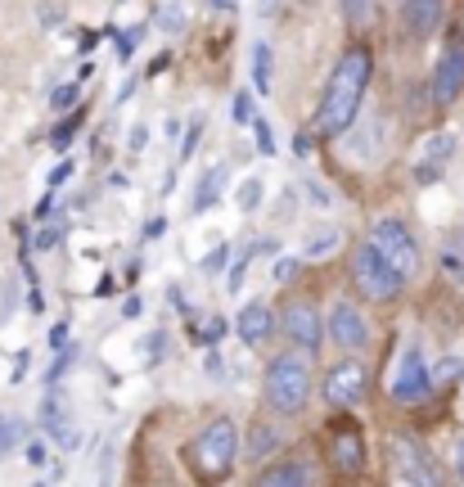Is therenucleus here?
I'll use <instances>...</instances> for the list:
<instances>
[{"label": "nucleus", "mask_w": 464, "mask_h": 487, "mask_svg": "<svg viewBox=\"0 0 464 487\" xmlns=\"http://www.w3.org/2000/svg\"><path fill=\"white\" fill-rule=\"evenodd\" d=\"M370 77H374V55H370L365 45H348L343 59L334 64V73H330V82H325V95H321V109H316V131H321V135H343V131H351Z\"/></svg>", "instance_id": "obj_1"}, {"label": "nucleus", "mask_w": 464, "mask_h": 487, "mask_svg": "<svg viewBox=\"0 0 464 487\" xmlns=\"http://www.w3.org/2000/svg\"><path fill=\"white\" fill-rule=\"evenodd\" d=\"M234 456H239V429H234L231 415L208 420V424L199 429V438L190 442V452H185V461L194 465V474H199L208 487L222 483V479L231 474Z\"/></svg>", "instance_id": "obj_2"}, {"label": "nucleus", "mask_w": 464, "mask_h": 487, "mask_svg": "<svg viewBox=\"0 0 464 487\" xmlns=\"http://www.w3.org/2000/svg\"><path fill=\"white\" fill-rule=\"evenodd\" d=\"M311 357H302V353H280V357H271L266 365V402H271V411L275 415H298L302 406H307V397H311Z\"/></svg>", "instance_id": "obj_3"}, {"label": "nucleus", "mask_w": 464, "mask_h": 487, "mask_svg": "<svg viewBox=\"0 0 464 487\" xmlns=\"http://www.w3.org/2000/svg\"><path fill=\"white\" fill-rule=\"evenodd\" d=\"M388 479H392V487H447L429 447L410 433L388 438Z\"/></svg>", "instance_id": "obj_4"}, {"label": "nucleus", "mask_w": 464, "mask_h": 487, "mask_svg": "<svg viewBox=\"0 0 464 487\" xmlns=\"http://www.w3.org/2000/svg\"><path fill=\"white\" fill-rule=\"evenodd\" d=\"M351 284L370 298V303H392L397 293H401V275L388 266V257L374 248V244L365 240L356 253H351Z\"/></svg>", "instance_id": "obj_5"}, {"label": "nucleus", "mask_w": 464, "mask_h": 487, "mask_svg": "<svg viewBox=\"0 0 464 487\" xmlns=\"http://www.w3.org/2000/svg\"><path fill=\"white\" fill-rule=\"evenodd\" d=\"M370 244L388 257V266L401 275V280H415L420 275V244L415 235L397 222V217H383V222H374V231H370Z\"/></svg>", "instance_id": "obj_6"}, {"label": "nucleus", "mask_w": 464, "mask_h": 487, "mask_svg": "<svg viewBox=\"0 0 464 487\" xmlns=\"http://www.w3.org/2000/svg\"><path fill=\"white\" fill-rule=\"evenodd\" d=\"M388 393H392V402H401V406H415V402H424V397L433 393V374H429V365H424L420 343H406V348H401Z\"/></svg>", "instance_id": "obj_7"}, {"label": "nucleus", "mask_w": 464, "mask_h": 487, "mask_svg": "<svg viewBox=\"0 0 464 487\" xmlns=\"http://www.w3.org/2000/svg\"><path fill=\"white\" fill-rule=\"evenodd\" d=\"M280 330H284V339L293 343V353H302V357H316L321 343H325V334H330V330L321 325V316H316L311 303H293V307L284 312Z\"/></svg>", "instance_id": "obj_8"}, {"label": "nucleus", "mask_w": 464, "mask_h": 487, "mask_svg": "<svg viewBox=\"0 0 464 487\" xmlns=\"http://www.w3.org/2000/svg\"><path fill=\"white\" fill-rule=\"evenodd\" d=\"M325 330H330V339H334L343 353H365V348H370V321L360 316L356 303H343V298H339V303L330 307Z\"/></svg>", "instance_id": "obj_9"}, {"label": "nucleus", "mask_w": 464, "mask_h": 487, "mask_svg": "<svg viewBox=\"0 0 464 487\" xmlns=\"http://www.w3.org/2000/svg\"><path fill=\"white\" fill-rule=\"evenodd\" d=\"M365 397V365L360 362H339L330 374H325V402L348 411Z\"/></svg>", "instance_id": "obj_10"}, {"label": "nucleus", "mask_w": 464, "mask_h": 487, "mask_svg": "<svg viewBox=\"0 0 464 487\" xmlns=\"http://www.w3.org/2000/svg\"><path fill=\"white\" fill-rule=\"evenodd\" d=\"M460 91H464V45L451 41V45L442 50L438 68H433V100L447 109V104L460 100Z\"/></svg>", "instance_id": "obj_11"}, {"label": "nucleus", "mask_w": 464, "mask_h": 487, "mask_svg": "<svg viewBox=\"0 0 464 487\" xmlns=\"http://www.w3.org/2000/svg\"><path fill=\"white\" fill-rule=\"evenodd\" d=\"M41 424H45V433H50V442L54 447H64V452H73L77 442H82V433H77V424H73V411L64 406V397H45L41 402Z\"/></svg>", "instance_id": "obj_12"}, {"label": "nucleus", "mask_w": 464, "mask_h": 487, "mask_svg": "<svg viewBox=\"0 0 464 487\" xmlns=\"http://www.w3.org/2000/svg\"><path fill=\"white\" fill-rule=\"evenodd\" d=\"M456 154V135L451 131H433L424 144H420V163H415V181H438L442 167L451 163Z\"/></svg>", "instance_id": "obj_13"}, {"label": "nucleus", "mask_w": 464, "mask_h": 487, "mask_svg": "<svg viewBox=\"0 0 464 487\" xmlns=\"http://www.w3.org/2000/svg\"><path fill=\"white\" fill-rule=\"evenodd\" d=\"M442 18H447V0H406V9H401V27L410 36H433L442 27Z\"/></svg>", "instance_id": "obj_14"}, {"label": "nucleus", "mask_w": 464, "mask_h": 487, "mask_svg": "<svg viewBox=\"0 0 464 487\" xmlns=\"http://www.w3.org/2000/svg\"><path fill=\"white\" fill-rule=\"evenodd\" d=\"M330 456H334V470H339V474H360V465H365V442H360V433H356L351 424L334 429Z\"/></svg>", "instance_id": "obj_15"}, {"label": "nucleus", "mask_w": 464, "mask_h": 487, "mask_svg": "<svg viewBox=\"0 0 464 487\" xmlns=\"http://www.w3.org/2000/svg\"><path fill=\"white\" fill-rule=\"evenodd\" d=\"M252 487H316V470L307 461H280V465L262 470Z\"/></svg>", "instance_id": "obj_16"}, {"label": "nucleus", "mask_w": 464, "mask_h": 487, "mask_svg": "<svg viewBox=\"0 0 464 487\" xmlns=\"http://www.w3.org/2000/svg\"><path fill=\"white\" fill-rule=\"evenodd\" d=\"M239 339L248 343V348H257V343H266L271 339V330H275V316H271V307L266 303H248L243 312H239Z\"/></svg>", "instance_id": "obj_17"}, {"label": "nucleus", "mask_w": 464, "mask_h": 487, "mask_svg": "<svg viewBox=\"0 0 464 487\" xmlns=\"http://www.w3.org/2000/svg\"><path fill=\"white\" fill-rule=\"evenodd\" d=\"M226 181H231V163H217L203 181H199V190H194V199H190V217H203L212 204H222V194H226Z\"/></svg>", "instance_id": "obj_18"}, {"label": "nucleus", "mask_w": 464, "mask_h": 487, "mask_svg": "<svg viewBox=\"0 0 464 487\" xmlns=\"http://www.w3.org/2000/svg\"><path fill=\"white\" fill-rule=\"evenodd\" d=\"M379 140H383V126H379V118H365V126H360V131H348V158L365 163V149H370V154H379Z\"/></svg>", "instance_id": "obj_19"}, {"label": "nucleus", "mask_w": 464, "mask_h": 487, "mask_svg": "<svg viewBox=\"0 0 464 487\" xmlns=\"http://www.w3.org/2000/svg\"><path fill=\"white\" fill-rule=\"evenodd\" d=\"M339 244H343V235H339L334 226H321V231H311V235L302 240L298 257H307V262H321V257H330V253H334Z\"/></svg>", "instance_id": "obj_20"}, {"label": "nucleus", "mask_w": 464, "mask_h": 487, "mask_svg": "<svg viewBox=\"0 0 464 487\" xmlns=\"http://www.w3.org/2000/svg\"><path fill=\"white\" fill-rule=\"evenodd\" d=\"M271 73H275V50H271L266 41H257V45H252V86H257L262 95H271Z\"/></svg>", "instance_id": "obj_21"}, {"label": "nucleus", "mask_w": 464, "mask_h": 487, "mask_svg": "<svg viewBox=\"0 0 464 487\" xmlns=\"http://www.w3.org/2000/svg\"><path fill=\"white\" fill-rule=\"evenodd\" d=\"M280 447V433L271 429V424H252V433H248V447H243V456L248 461H262V456H271Z\"/></svg>", "instance_id": "obj_22"}, {"label": "nucleus", "mask_w": 464, "mask_h": 487, "mask_svg": "<svg viewBox=\"0 0 464 487\" xmlns=\"http://www.w3.org/2000/svg\"><path fill=\"white\" fill-rule=\"evenodd\" d=\"M442 271H447L456 284H464V226L442 244Z\"/></svg>", "instance_id": "obj_23"}, {"label": "nucleus", "mask_w": 464, "mask_h": 487, "mask_svg": "<svg viewBox=\"0 0 464 487\" xmlns=\"http://www.w3.org/2000/svg\"><path fill=\"white\" fill-rule=\"evenodd\" d=\"M190 339L203 343V348H212L217 339H226V316H208V321H194V316H190Z\"/></svg>", "instance_id": "obj_24"}, {"label": "nucleus", "mask_w": 464, "mask_h": 487, "mask_svg": "<svg viewBox=\"0 0 464 487\" xmlns=\"http://www.w3.org/2000/svg\"><path fill=\"white\" fill-rule=\"evenodd\" d=\"M262 194H266V185H262V176H248V181L239 185V208H243V213H257V204H262Z\"/></svg>", "instance_id": "obj_25"}, {"label": "nucleus", "mask_w": 464, "mask_h": 487, "mask_svg": "<svg viewBox=\"0 0 464 487\" xmlns=\"http://www.w3.org/2000/svg\"><path fill=\"white\" fill-rule=\"evenodd\" d=\"M18 442H23V424L14 415H0V456H9Z\"/></svg>", "instance_id": "obj_26"}, {"label": "nucleus", "mask_w": 464, "mask_h": 487, "mask_svg": "<svg viewBox=\"0 0 464 487\" xmlns=\"http://www.w3.org/2000/svg\"><path fill=\"white\" fill-rule=\"evenodd\" d=\"M77 95H82V82H64V86L50 91V109H73Z\"/></svg>", "instance_id": "obj_27"}, {"label": "nucleus", "mask_w": 464, "mask_h": 487, "mask_svg": "<svg viewBox=\"0 0 464 487\" xmlns=\"http://www.w3.org/2000/svg\"><path fill=\"white\" fill-rule=\"evenodd\" d=\"M339 5H343V14H348L351 27H360V23L374 18V0H339Z\"/></svg>", "instance_id": "obj_28"}, {"label": "nucleus", "mask_w": 464, "mask_h": 487, "mask_svg": "<svg viewBox=\"0 0 464 487\" xmlns=\"http://www.w3.org/2000/svg\"><path fill=\"white\" fill-rule=\"evenodd\" d=\"M226 262H231V244H217V248H212V253L199 262V271H203V275H217Z\"/></svg>", "instance_id": "obj_29"}, {"label": "nucleus", "mask_w": 464, "mask_h": 487, "mask_svg": "<svg viewBox=\"0 0 464 487\" xmlns=\"http://www.w3.org/2000/svg\"><path fill=\"white\" fill-rule=\"evenodd\" d=\"M252 135H257V149H262V158H271V154H275V135H271V122H266V118H252Z\"/></svg>", "instance_id": "obj_30"}, {"label": "nucleus", "mask_w": 464, "mask_h": 487, "mask_svg": "<svg viewBox=\"0 0 464 487\" xmlns=\"http://www.w3.org/2000/svg\"><path fill=\"white\" fill-rule=\"evenodd\" d=\"M59 240H64V226H59V222H41V231H36V248H41V253H50Z\"/></svg>", "instance_id": "obj_31"}, {"label": "nucleus", "mask_w": 464, "mask_h": 487, "mask_svg": "<svg viewBox=\"0 0 464 487\" xmlns=\"http://www.w3.org/2000/svg\"><path fill=\"white\" fill-rule=\"evenodd\" d=\"M158 23H163V32H181V27H185V18H181V5H176V0H167Z\"/></svg>", "instance_id": "obj_32"}, {"label": "nucleus", "mask_w": 464, "mask_h": 487, "mask_svg": "<svg viewBox=\"0 0 464 487\" xmlns=\"http://www.w3.org/2000/svg\"><path fill=\"white\" fill-rule=\"evenodd\" d=\"M163 353H167V334H163V330H153V334H149V343H144V362H163Z\"/></svg>", "instance_id": "obj_33"}, {"label": "nucleus", "mask_w": 464, "mask_h": 487, "mask_svg": "<svg viewBox=\"0 0 464 487\" xmlns=\"http://www.w3.org/2000/svg\"><path fill=\"white\" fill-rule=\"evenodd\" d=\"M199 135H203V118H194V122H190V131L181 135V158H190V154H194V144H199Z\"/></svg>", "instance_id": "obj_34"}, {"label": "nucleus", "mask_w": 464, "mask_h": 487, "mask_svg": "<svg viewBox=\"0 0 464 487\" xmlns=\"http://www.w3.org/2000/svg\"><path fill=\"white\" fill-rule=\"evenodd\" d=\"M114 50H117V59L126 64V59L135 55V32H122V36H114Z\"/></svg>", "instance_id": "obj_35"}, {"label": "nucleus", "mask_w": 464, "mask_h": 487, "mask_svg": "<svg viewBox=\"0 0 464 487\" xmlns=\"http://www.w3.org/2000/svg\"><path fill=\"white\" fill-rule=\"evenodd\" d=\"M231 118H234V122H252V100H248V95H234Z\"/></svg>", "instance_id": "obj_36"}, {"label": "nucleus", "mask_w": 464, "mask_h": 487, "mask_svg": "<svg viewBox=\"0 0 464 487\" xmlns=\"http://www.w3.org/2000/svg\"><path fill=\"white\" fill-rule=\"evenodd\" d=\"M77 126H82V118H68V122H64V126H54V135H50V140H54V144H68Z\"/></svg>", "instance_id": "obj_37"}, {"label": "nucleus", "mask_w": 464, "mask_h": 487, "mask_svg": "<svg viewBox=\"0 0 464 487\" xmlns=\"http://www.w3.org/2000/svg\"><path fill=\"white\" fill-rule=\"evenodd\" d=\"M293 271H298V257H280L275 262V280H289Z\"/></svg>", "instance_id": "obj_38"}, {"label": "nucleus", "mask_w": 464, "mask_h": 487, "mask_svg": "<svg viewBox=\"0 0 464 487\" xmlns=\"http://www.w3.org/2000/svg\"><path fill=\"white\" fill-rule=\"evenodd\" d=\"M163 231H167V222H163V217H149V222H144V240H158Z\"/></svg>", "instance_id": "obj_39"}, {"label": "nucleus", "mask_w": 464, "mask_h": 487, "mask_svg": "<svg viewBox=\"0 0 464 487\" xmlns=\"http://www.w3.org/2000/svg\"><path fill=\"white\" fill-rule=\"evenodd\" d=\"M64 343H68V325H54V330H50V348L64 353Z\"/></svg>", "instance_id": "obj_40"}, {"label": "nucleus", "mask_w": 464, "mask_h": 487, "mask_svg": "<svg viewBox=\"0 0 464 487\" xmlns=\"http://www.w3.org/2000/svg\"><path fill=\"white\" fill-rule=\"evenodd\" d=\"M144 140H149V131H144V126H135V131H131V154H140V149H144Z\"/></svg>", "instance_id": "obj_41"}, {"label": "nucleus", "mask_w": 464, "mask_h": 487, "mask_svg": "<svg viewBox=\"0 0 464 487\" xmlns=\"http://www.w3.org/2000/svg\"><path fill=\"white\" fill-rule=\"evenodd\" d=\"M50 213H54V194H45V199H41V204H36V222H45V217H50Z\"/></svg>", "instance_id": "obj_42"}, {"label": "nucleus", "mask_w": 464, "mask_h": 487, "mask_svg": "<svg viewBox=\"0 0 464 487\" xmlns=\"http://www.w3.org/2000/svg\"><path fill=\"white\" fill-rule=\"evenodd\" d=\"M27 461H32V465H45V442H32V447H27Z\"/></svg>", "instance_id": "obj_43"}, {"label": "nucleus", "mask_w": 464, "mask_h": 487, "mask_svg": "<svg viewBox=\"0 0 464 487\" xmlns=\"http://www.w3.org/2000/svg\"><path fill=\"white\" fill-rule=\"evenodd\" d=\"M54 23H59V14H54V9H45V5H41V27H54Z\"/></svg>", "instance_id": "obj_44"}, {"label": "nucleus", "mask_w": 464, "mask_h": 487, "mask_svg": "<svg viewBox=\"0 0 464 487\" xmlns=\"http://www.w3.org/2000/svg\"><path fill=\"white\" fill-rule=\"evenodd\" d=\"M68 172H73V163H59V167H54V176H50V185H59V181H64Z\"/></svg>", "instance_id": "obj_45"}, {"label": "nucleus", "mask_w": 464, "mask_h": 487, "mask_svg": "<svg viewBox=\"0 0 464 487\" xmlns=\"http://www.w3.org/2000/svg\"><path fill=\"white\" fill-rule=\"evenodd\" d=\"M456 474H460V483H464V438L456 442Z\"/></svg>", "instance_id": "obj_46"}, {"label": "nucleus", "mask_w": 464, "mask_h": 487, "mask_svg": "<svg viewBox=\"0 0 464 487\" xmlns=\"http://www.w3.org/2000/svg\"><path fill=\"white\" fill-rule=\"evenodd\" d=\"M212 5H217V9H226V14H234V9H239V0H212Z\"/></svg>", "instance_id": "obj_47"}, {"label": "nucleus", "mask_w": 464, "mask_h": 487, "mask_svg": "<svg viewBox=\"0 0 464 487\" xmlns=\"http://www.w3.org/2000/svg\"><path fill=\"white\" fill-rule=\"evenodd\" d=\"M36 487H50V483H36Z\"/></svg>", "instance_id": "obj_48"}]
</instances>
